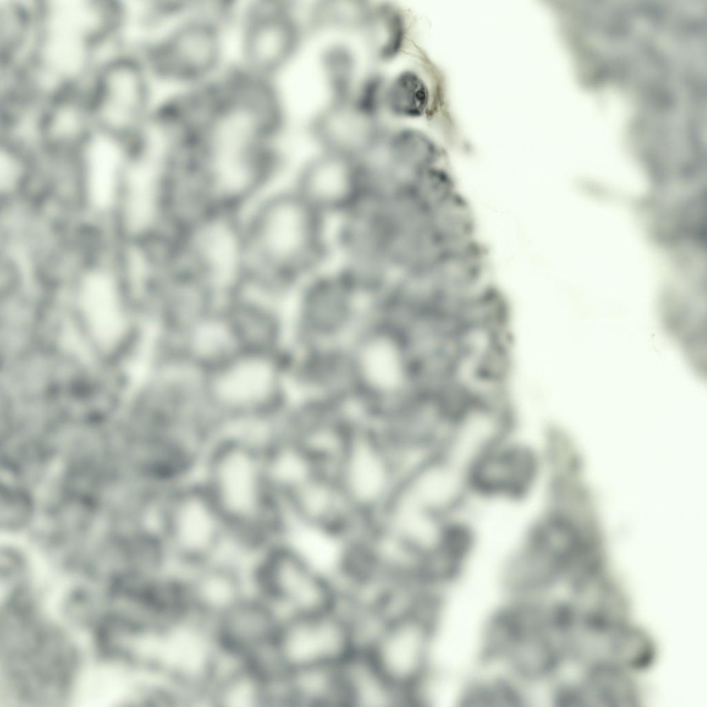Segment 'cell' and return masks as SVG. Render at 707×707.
Here are the masks:
<instances>
[{
	"label": "cell",
	"instance_id": "5bb4252c",
	"mask_svg": "<svg viewBox=\"0 0 707 707\" xmlns=\"http://www.w3.org/2000/svg\"><path fill=\"white\" fill-rule=\"evenodd\" d=\"M309 132L322 151L359 159L376 149L385 137L379 113L352 95L332 99L312 118Z\"/></svg>",
	"mask_w": 707,
	"mask_h": 707
},
{
	"label": "cell",
	"instance_id": "7a4b0ae2",
	"mask_svg": "<svg viewBox=\"0 0 707 707\" xmlns=\"http://www.w3.org/2000/svg\"><path fill=\"white\" fill-rule=\"evenodd\" d=\"M439 611L429 601H395L362 625L360 652L415 707H423L438 670Z\"/></svg>",
	"mask_w": 707,
	"mask_h": 707
},
{
	"label": "cell",
	"instance_id": "30bf717a",
	"mask_svg": "<svg viewBox=\"0 0 707 707\" xmlns=\"http://www.w3.org/2000/svg\"><path fill=\"white\" fill-rule=\"evenodd\" d=\"M175 581L183 612L211 626L253 592L249 567L224 557L177 570Z\"/></svg>",
	"mask_w": 707,
	"mask_h": 707
},
{
	"label": "cell",
	"instance_id": "7402d4cb",
	"mask_svg": "<svg viewBox=\"0 0 707 707\" xmlns=\"http://www.w3.org/2000/svg\"><path fill=\"white\" fill-rule=\"evenodd\" d=\"M362 30L371 54L381 62L396 57L405 43V17L400 10L391 3L372 6Z\"/></svg>",
	"mask_w": 707,
	"mask_h": 707
},
{
	"label": "cell",
	"instance_id": "ffe728a7",
	"mask_svg": "<svg viewBox=\"0 0 707 707\" xmlns=\"http://www.w3.org/2000/svg\"><path fill=\"white\" fill-rule=\"evenodd\" d=\"M35 32L33 1L0 0V65L26 59Z\"/></svg>",
	"mask_w": 707,
	"mask_h": 707
},
{
	"label": "cell",
	"instance_id": "e0dca14e",
	"mask_svg": "<svg viewBox=\"0 0 707 707\" xmlns=\"http://www.w3.org/2000/svg\"><path fill=\"white\" fill-rule=\"evenodd\" d=\"M300 32L287 6L268 3L256 6L246 23L243 52L246 64L255 72H276L298 48Z\"/></svg>",
	"mask_w": 707,
	"mask_h": 707
},
{
	"label": "cell",
	"instance_id": "277c9868",
	"mask_svg": "<svg viewBox=\"0 0 707 707\" xmlns=\"http://www.w3.org/2000/svg\"><path fill=\"white\" fill-rule=\"evenodd\" d=\"M253 260L282 275L313 268L325 249L323 215L296 191L276 195L253 213L247 231Z\"/></svg>",
	"mask_w": 707,
	"mask_h": 707
},
{
	"label": "cell",
	"instance_id": "8fae6325",
	"mask_svg": "<svg viewBox=\"0 0 707 707\" xmlns=\"http://www.w3.org/2000/svg\"><path fill=\"white\" fill-rule=\"evenodd\" d=\"M70 333L84 352H108L120 342L128 322L115 280L104 271H94L82 280L77 294Z\"/></svg>",
	"mask_w": 707,
	"mask_h": 707
},
{
	"label": "cell",
	"instance_id": "2e32d148",
	"mask_svg": "<svg viewBox=\"0 0 707 707\" xmlns=\"http://www.w3.org/2000/svg\"><path fill=\"white\" fill-rule=\"evenodd\" d=\"M536 472V458L529 448L494 440L472 461L468 482L483 496L518 499L529 492Z\"/></svg>",
	"mask_w": 707,
	"mask_h": 707
},
{
	"label": "cell",
	"instance_id": "d4e9b609",
	"mask_svg": "<svg viewBox=\"0 0 707 707\" xmlns=\"http://www.w3.org/2000/svg\"><path fill=\"white\" fill-rule=\"evenodd\" d=\"M429 101L427 84L413 70H403L387 83L384 108L393 116L399 118L420 117L426 111Z\"/></svg>",
	"mask_w": 707,
	"mask_h": 707
},
{
	"label": "cell",
	"instance_id": "5b68a950",
	"mask_svg": "<svg viewBox=\"0 0 707 707\" xmlns=\"http://www.w3.org/2000/svg\"><path fill=\"white\" fill-rule=\"evenodd\" d=\"M360 622L342 601L316 612L281 618L265 664L278 677L336 669L361 649Z\"/></svg>",
	"mask_w": 707,
	"mask_h": 707
},
{
	"label": "cell",
	"instance_id": "3957f363",
	"mask_svg": "<svg viewBox=\"0 0 707 707\" xmlns=\"http://www.w3.org/2000/svg\"><path fill=\"white\" fill-rule=\"evenodd\" d=\"M34 3L35 34L30 57L55 82L83 79L94 55L119 30L117 13L106 0H41Z\"/></svg>",
	"mask_w": 707,
	"mask_h": 707
},
{
	"label": "cell",
	"instance_id": "603a6c76",
	"mask_svg": "<svg viewBox=\"0 0 707 707\" xmlns=\"http://www.w3.org/2000/svg\"><path fill=\"white\" fill-rule=\"evenodd\" d=\"M351 299L341 284L328 281L316 285L307 296L304 309L307 322L319 333L339 331L350 319Z\"/></svg>",
	"mask_w": 707,
	"mask_h": 707
},
{
	"label": "cell",
	"instance_id": "9a60e30c",
	"mask_svg": "<svg viewBox=\"0 0 707 707\" xmlns=\"http://www.w3.org/2000/svg\"><path fill=\"white\" fill-rule=\"evenodd\" d=\"M280 617L254 592L212 626L221 654L238 661L261 665L266 661Z\"/></svg>",
	"mask_w": 707,
	"mask_h": 707
},
{
	"label": "cell",
	"instance_id": "6da1fadb",
	"mask_svg": "<svg viewBox=\"0 0 707 707\" xmlns=\"http://www.w3.org/2000/svg\"><path fill=\"white\" fill-rule=\"evenodd\" d=\"M230 539L257 554L281 540L285 512L270 482L264 445L227 436L208 452L201 480Z\"/></svg>",
	"mask_w": 707,
	"mask_h": 707
},
{
	"label": "cell",
	"instance_id": "9c48e42d",
	"mask_svg": "<svg viewBox=\"0 0 707 707\" xmlns=\"http://www.w3.org/2000/svg\"><path fill=\"white\" fill-rule=\"evenodd\" d=\"M332 474L365 524L378 518L403 482L388 441L376 429L354 427Z\"/></svg>",
	"mask_w": 707,
	"mask_h": 707
},
{
	"label": "cell",
	"instance_id": "7c38bea8",
	"mask_svg": "<svg viewBox=\"0 0 707 707\" xmlns=\"http://www.w3.org/2000/svg\"><path fill=\"white\" fill-rule=\"evenodd\" d=\"M221 42L217 28L195 19L175 28L148 49L146 66L158 75L189 82L206 77L217 66Z\"/></svg>",
	"mask_w": 707,
	"mask_h": 707
},
{
	"label": "cell",
	"instance_id": "d6986e66",
	"mask_svg": "<svg viewBox=\"0 0 707 707\" xmlns=\"http://www.w3.org/2000/svg\"><path fill=\"white\" fill-rule=\"evenodd\" d=\"M583 669L581 678L573 682L576 707L639 705L641 693L631 672L605 663Z\"/></svg>",
	"mask_w": 707,
	"mask_h": 707
},
{
	"label": "cell",
	"instance_id": "44dd1931",
	"mask_svg": "<svg viewBox=\"0 0 707 707\" xmlns=\"http://www.w3.org/2000/svg\"><path fill=\"white\" fill-rule=\"evenodd\" d=\"M657 647L647 631L630 621L610 630L606 636L604 661L631 673L649 668Z\"/></svg>",
	"mask_w": 707,
	"mask_h": 707
},
{
	"label": "cell",
	"instance_id": "ac0fdd59",
	"mask_svg": "<svg viewBox=\"0 0 707 707\" xmlns=\"http://www.w3.org/2000/svg\"><path fill=\"white\" fill-rule=\"evenodd\" d=\"M339 707H415L360 651L338 668Z\"/></svg>",
	"mask_w": 707,
	"mask_h": 707
},
{
	"label": "cell",
	"instance_id": "8992f818",
	"mask_svg": "<svg viewBox=\"0 0 707 707\" xmlns=\"http://www.w3.org/2000/svg\"><path fill=\"white\" fill-rule=\"evenodd\" d=\"M84 84L95 132L120 147L135 142L143 133L149 102L146 65L128 52H119L97 64Z\"/></svg>",
	"mask_w": 707,
	"mask_h": 707
},
{
	"label": "cell",
	"instance_id": "4316f807",
	"mask_svg": "<svg viewBox=\"0 0 707 707\" xmlns=\"http://www.w3.org/2000/svg\"><path fill=\"white\" fill-rule=\"evenodd\" d=\"M322 64L332 99L351 96L356 66L352 51L344 45L331 46L325 50Z\"/></svg>",
	"mask_w": 707,
	"mask_h": 707
},
{
	"label": "cell",
	"instance_id": "4fadbf2b",
	"mask_svg": "<svg viewBox=\"0 0 707 707\" xmlns=\"http://www.w3.org/2000/svg\"><path fill=\"white\" fill-rule=\"evenodd\" d=\"M367 186L363 159L322 151L305 164L296 191L324 216L358 205Z\"/></svg>",
	"mask_w": 707,
	"mask_h": 707
},
{
	"label": "cell",
	"instance_id": "cb8c5ba5",
	"mask_svg": "<svg viewBox=\"0 0 707 707\" xmlns=\"http://www.w3.org/2000/svg\"><path fill=\"white\" fill-rule=\"evenodd\" d=\"M122 147L104 139L88 146V193L92 203L104 209L115 196L122 166Z\"/></svg>",
	"mask_w": 707,
	"mask_h": 707
},
{
	"label": "cell",
	"instance_id": "484cf974",
	"mask_svg": "<svg viewBox=\"0 0 707 707\" xmlns=\"http://www.w3.org/2000/svg\"><path fill=\"white\" fill-rule=\"evenodd\" d=\"M371 6L359 0L320 1L311 10V25L318 30H362Z\"/></svg>",
	"mask_w": 707,
	"mask_h": 707
},
{
	"label": "cell",
	"instance_id": "f1b7e54d",
	"mask_svg": "<svg viewBox=\"0 0 707 707\" xmlns=\"http://www.w3.org/2000/svg\"><path fill=\"white\" fill-rule=\"evenodd\" d=\"M387 83L382 75L371 74L362 81L352 96L362 105L379 113L384 107Z\"/></svg>",
	"mask_w": 707,
	"mask_h": 707
},
{
	"label": "cell",
	"instance_id": "ba28073f",
	"mask_svg": "<svg viewBox=\"0 0 707 707\" xmlns=\"http://www.w3.org/2000/svg\"><path fill=\"white\" fill-rule=\"evenodd\" d=\"M161 545L175 569L223 558L226 525L202 481L173 487L160 514Z\"/></svg>",
	"mask_w": 707,
	"mask_h": 707
},
{
	"label": "cell",
	"instance_id": "83f0119b",
	"mask_svg": "<svg viewBox=\"0 0 707 707\" xmlns=\"http://www.w3.org/2000/svg\"><path fill=\"white\" fill-rule=\"evenodd\" d=\"M367 348L362 358L365 374L383 387L394 385L399 380L402 367L396 349L385 342L371 344Z\"/></svg>",
	"mask_w": 707,
	"mask_h": 707
},
{
	"label": "cell",
	"instance_id": "52a82bcc",
	"mask_svg": "<svg viewBox=\"0 0 707 707\" xmlns=\"http://www.w3.org/2000/svg\"><path fill=\"white\" fill-rule=\"evenodd\" d=\"M253 591L281 618L308 614L342 601L343 588L282 539L257 554L250 565Z\"/></svg>",
	"mask_w": 707,
	"mask_h": 707
}]
</instances>
